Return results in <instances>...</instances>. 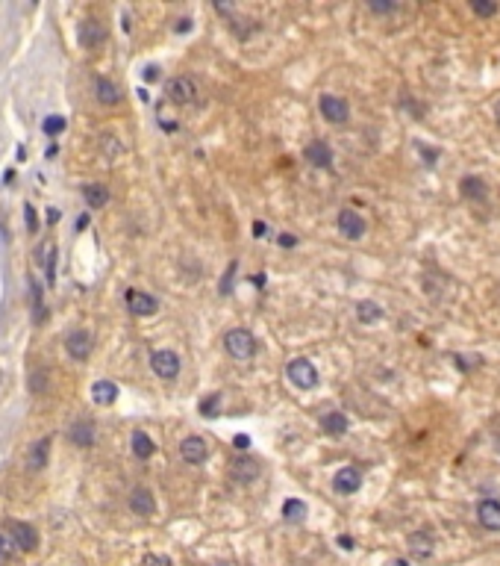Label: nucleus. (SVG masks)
I'll list each match as a JSON object with an SVG mask.
<instances>
[{"mask_svg": "<svg viewBox=\"0 0 500 566\" xmlns=\"http://www.w3.org/2000/svg\"><path fill=\"white\" fill-rule=\"evenodd\" d=\"M224 348H227V354L235 357V360H250L259 351V342H256V337L250 334L248 327H233V330L224 334Z\"/></svg>", "mask_w": 500, "mask_h": 566, "instance_id": "1", "label": "nucleus"}, {"mask_svg": "<svg viewBox=\"0 0 500 566\" xmlns=\"http://www.w3.org/2000/svg\"><path fill=\"white\" fill-rule=\"evenodd\" d=\"M150 369H153L156 378L174 381V378L179 375V369H183V363H179V354H177V351L159 348V351H153V354H150Z\"/></svg>", "mask_w": 500, "mask_h": 566, "instance_id": "2", "label": "nucleus"}, {"mask_svg": "<svg viewBox=\"0 0 500 566\" xmlns=\"http://www.w3.org/2000/svg\"><path fill=\"white\" fill-rule=\"evenodd\" d=\"M6 537L12 540L15 549H21V552H35V549H38V531L33 528L30 522L9 519V525H6Z\"/></svg>", "mask_w": 500, "mask_h": 566, "instance_id": "3", "label": "nucleus"}, {"mask_svg": "<svg viewBox=\"0 0 500 566\" xmlns=\"http://www.w3.org/2000/svg\"><path fill=\"white\" fill-rule=\"evenodd\" d=\"M77 38H79V48L94 50L97 45L106 42V24L100 18H83L77 27Z\"/></svg>", "mask_w": 500, "mask_h": 566, "instance_id": "4", "label": "nucleus"}, {"mask_svg": "<svg viewBox=\"0 0 500 566\" xmlns=\"http://www.w3.org/2000/svg\"><path fill=\"white\" fill-rule=\"evenodd\" d=\"M286 375H289V381H291L297 389H315V386H318V369H315L306 357L291 360L289 369H286Z\"/></svg>", "mask_w": 500, "mask_h": 566, "instance_id": "5", "label": "nucleus"}, {"mask_svg": "<svg viewBox=\"0 0 500 566\" xmlns=\"http://www.w3.org/2000/svg\"><path fill=\"white\" fill-rule=\"evenodd\" d=\"M318 109H321V115L330 124H348V119H350V107L345 97H338V94H321L318 97Z\"/></svg>", "mask_w": 500, "mask_h": 566, "instance_id": "6", "label": "nucleus"}, {"mask_svg": "<svg viewBox=\"0 0 500 566\" xmlns=\"http://www.w3.org/2000/svg\"><path fill=\"white\" fill-rule=\"evenodd\" d=\"M335 224H338V233H342L345 239H350V242H359L365 236V230H368V222L359 216L356 209H342V212H338V219H335Z\"/></svg>", "mask_w": 500, "mask_h": 566, "instance_id": "7", "label": "nucleus"}, {"mask_svg": "<svg viewBox=\"0 0 500 566\" xmlns=\"http://www.w3.org/2000/svg\"><path fill=\"white\" fill-rule=\"evenodd\" d=\"M91 348H94V337L89 334V330H71V334L65 337V351H68L71 360L86 363L91 357Z\"/></svg>", "mask_w": 500, "mask_h": 566, "instance_id": "8", "label": "nucleus"}, {"mask_svg": "<svg viewBox=\"0 0 500 566\" xmlns=\"http://www.w3.org/2000/svg\"><path fill=\"white\" fill-rule=\"evenodd\" d=\"M194 97H197V86H194L191 77H174V80L168 83V101L171 104L189 107V104H194Z\"/></svg>", "mask_w": 500, "mask_h": 566, "instance_id": "9", "label": "nucleus"}, {"mask_svg": "<svg viewBox=\"0 0 500 566\" xmlns=\"http://www.w3.org/2000/svg\"><path fill=\"white\" fill-rule=\"evenodd\" d=\"M179 457H183L189 466H204L206 460H209V445H206V440H200V437H186L183 442H179Z\"/></svg>", "mask_w": 500, "mask_h": 566, "instance_id": "10", "label": "nucleus"}, {"mask_svg": "<svg viewBox=\"0 0 500 566\" xmlns=\"http://www.w3.org/2000/svg\"><path fill=\"white\" fill-rule=\"evenodd\" d=\"M359 486H362V472H359L356 466H342V469L333 475V490L338 496H353V493H359Z\"/></svg>", "mask_w": 500, "mask_h": 566, "instance_id": "11", "label": "nucleus"}, {"mask_svg": "<svg viewBox=\"0 0 500 566\" xmlns=\"http://www.w3.org/2000/svg\"><path fill=\"white\" fill-rule=\"evenodd\" d=\"M459 195L471 204H479V201L489 198V183L479 178V174H465V178L459 180Z\"/></svg>", "mask_w": 500, "mask_h": 566, "instance_id": "12", "label": "nucleus"}, {"mask_svg": "<svg viewBox=\"0 0 500 566\" xmlns=\"http://www.w3.org/2000/svg\"><path fill=\"white\" fill-rule=\"evenodd\" d=\"M406 545H409V555L415 560H430L435 555V537L430 531H412Z\"/></svg>", "mask_w": 500, "mask_h": 566, "instance_id": "13", "label": "nucleus"}, {"mask_svg": "<svg viewBox=\"0 0 500 566\" xmlns=\"http://www.w3.org/2000/svg\"><path fill=\"white\" fill-rule=\"evenodd\" d=\"M48 460H50V437H42V440H35L30 445L24 466H27V472H45Z\"/></svg>", "mask_w": 500, "mask_h": 566, "instance_id": "14", "label": "nucleus"}, {"mask_svg": "<svg viewBox=\"0 0 500 566\" xmlns=\"http://www.w3.org/2000/svg\"><path fill=\"white\" fill-rule=\"evenodd\" d=\"M477 522L486 531H500V501L497 499H479L477 501Z\"/></svg>", "mask_w": 500, "mask_h": 566, "instance_id": "15", "label": "nucleus"}, {"mask_svg": "<svg viewBox=\"0 0 500 566\" xmlns=\"http://www.w3.org/2000/svg\"><path fill=\"white\" fill-rule=\"evenodd\" d=\"M127 307L133 316H153L159 310V301L150 295V292H142V289H130L127 292Z\"/></svg>", "mask_w": 500, "mask_h": 566, "instance_id": "16", "label": "nucleus"}, {"mask_svg": "<svg viewBox=\"0 0 500 566\" xmlns=\"http://www.w3.org/2000/svg\"><path fill=\"white\" fill-rule=\"evenodd\" d=\"M130 511L135 516H142V519L156 513V499H153V493L148 490V486H135V490L130 493Z\"/></svg>", "mask_w": 500, "mask_h": 566, "instance_id": "17", "label": "nucleus"}, {"mask_svg": "<svg viewBox=\"0 0 500 566\" xmlns=\"http://www.w3.org/2000/svg\"><path fill=\"white\" fill-rule=\"evenodd\" d=\"M230 472H233V478H235V481L250 484V481H256V478H259V472H262V463H259L256 457H248V455H242L238 460H233Z\"/></svg>", "mask_w": 500, "mask_h": 566, "instance_id": "18", "label": "nucleus"}, {"mask_svg": "<svg viewBox=\"0 0 500 566\" xmlns=\"http://www.w3.org/2000/svg\"><path fill=\"white\" fill-rule=\"evenodd\" d=\"M304 157H306L309 165H315V168H330V165H333V148H330L324 139H315V142L306 145Z\"/></svg>", "mask_w": 500, "mask_h": 566, "instance_id": "19", "label": "nucleus"}, {"mask_svg": "<svg viewBox=\"0 0 500 566\" xmlns=\"http://www.w3.org/2000/svg\"><path fill=\"white\" fill-rule=\"evenodd\" d=\"M91 86H94V97L104 107H118V104H121V89H118L109 77H94Z\"/></svg>", "mask_w": 500, "mask_h": 566, "instance_id": "20", "label": "nucleus"}, {"mask_svg": "<svg viewBox=\"0 0 500 566\" xmlns=\"http://www.w3.org/2000/svg\"><path fill=\"white\" fill-rule=\"evenodd\" d=\"M68 440L77 445V448H91L94 445V425L89 419H77L71 422L68 428Z\"/></svg>", "mask_w": 500, "mask_h": 566, "instance_id": "21", "label": "nucleus"}, {"mask_svg": "<svg viewBox=\"0 0 500 566\" xmlns=\"http://www.w3.org/2000/svg\"><path fill=\"white\" fill-rule=\"evenodd\" d=\"M348 428H350V422H348V416L345 413H327V416H321V431L324 434H330V437H345L348 434Z\"/></svg>", "mask_w": 500, "mask_h": 566, "instance_id": "22", "label": "nucleus"}, {"mask_svg": "<svg viewBox=\"0 0 500 566\" xmlns=\"http://www.w3.org/2000/svg\"><path fill=\"white\" fill-rule=\"evenodd\" d=\"M83 198L91 209H104L109 204V189L104 183H89V186H83Z\"/></svg>", "mask_w": 500, "mask_h": 566, "instance_id": "23", "label": "nucleus"}, {"mask_svg": "<svg viewBox=\"0 0 500 566\" xmlns=\"http://www.w3.org/2000/svg\"><path fill=\"white\" fill-rule=\"evenodd\" d=\"M130 445H133V455H135L138 460H148V457H153V455H156V442H153L145 431H133Z\"/></svg>", "mask_w": 500, "mask_h": 566, "instance_id": "24", "label": "nucleus"}, {"mask_svg": "<svg viewBox=\"0 0 500 566\" xmlns=\"http://www.w3.org/2000/svg\"><path fill=\"white\" fill-rule=\"evenodd\" d=\"M27 289H30V304H33V319L45 322V295H42V283L35 278H27Z\"/></svg>", "mask_w": 500, "mask_h": 566, "instance_id": "25", "label": "nucleus"}, {"mask_svg": "<svg viewBox=\"0 0 500 566\" xmlns=\"http://www.w3.org/2000/svg\"><path fill=\"white\" fill-rule=\"evenodd\" d=\"M383 316L386 313H383V307H379L377 301H359L356 304V319L362 322V325H377Z\"/></svg>", "mask_w": 500, "mask_h": 566, "instance_id": "26", "label": "nucleus"}, {"mask_svg": "<svg viewBox=\"0 0 500 566\" xmlns=\"http://www.w3.org/2000/svg\"><path fill=\"white\" fill-rule=\"evenodd\" d=\"M91 398L97 401V404H112V401H118V386L112 383V381H97L94 386H91Z\"/></svg>", "mask_w": 500, "mask_h": 566, "instance_id": "27", "label": "nucleus"}, {"mask_svg": "<svg viewBox=\"0 0 500 566\" xmlns=\"http://www.w3.org/2000/svg\"><path fill=\"white\" fill-rule=\"evenodd\" d=\"M306 513H309L306 501H300V499H286V504H283V519H289V522H304Z\"/></svg>", "mask_w": 500, "mask_h": 566, "instance_id": "28", "label": "nucleus"}, {"mask_svg": "<svg viewBox=\"0 0 500 566\" xmlns=\"http://www.w3.org/2000/svg\"><path fill=\"white\" fill-rule=\"evenodd\" d=\"M415 151H418V157H421V163H424L427 168H433V165L438 163V157H442V151L433 148V145H427L424 139H415Z\"/></svg>", "mask_w": 500, "mask_h": 566, "instance_id": "29", "label": "nucleus"}, {"mask_svg": "<svg viewBox=\"0 0 500 566\" xmlns=\"http://www.w3.org/2000/svg\"><path fill=\"white\" fill-rule=\"evenodd\" d=\"M42 257H45V260H42V266H45V278H48V283L53 286V281H56V260H53V257H56V245H50V242H48V245H42Z\"/></svg>", "mask_w": 500, "mask_h": 566, "instance_id": "30", "label": "nucleus"}, {"mask_svg": "<svg viewBox=\"0 0 500 566\" xmlns=\"http://www.w3.org/2000/svg\"><path fill=\"white\" fill-rule=\"evenodd\" d=\"M468 6H471V12L477 15V18H491V15H497V4L494 0H468Z\"/></svg>", "mask_w": 500, "mask_h": 566, "instance_id": "31", "label": "nucleus"}, {"mask_svg": "<svg viewBox=\"0 0 500 566\" xmlns=\"http://www.w3.org/2000/svg\"><path fill=\"white\" fill-rule=\"evenodd\" d=\"M48 381H50V378H48V369H35V372L30 375V381H27V383H30V393L42 396L45 389H48Z\"/></svg>", "mask_w": 500, "mask_h": 566, "instance_id": "32", "label": "nucleus"}, {"mask_svg": "<svg viewBox=\"0 0 500 566\" xmlns=\"http://www.w3.org/2000/svg\"><path fill=\"white\" fill-rule=\"evenodd\" d=\"M42 127H45L48 136H59V133L65 130V119H62V115H48Z\"/></svg>", "mask_w": 500, "mask_h": 566, "instance_id": "33", "label": "nucleus"}, {"mask_svg": "<svg viewBox=\"0 0 500 566\" xmlns=\"http://www.w3.org/2000/svg\"><path fill=\"white\" fill-rule=\"evenodd\" d=\"M397 9V4H391V0H371L368 4V12H374V15H391Z\"/></svg>", "mask_w": 500, "mask_h": 566, "instance_id": "34", "label": "nucleus"}, {"mask_svg": "<svg viewBox=\"0 0 500 566\" xmlns=\"http://www.w3.org/2000/svg\"><path fill=\"white\" fill-rule=\"evenodd\" d=\"M200 413H204V416H215L218 413V396L204 398V404H200Z\"/></svg>", "mask_w": 500, "mask_h": 566, "instance_id": "35", "label": "nucleus"}, {"mask_svg": "<svg viewBox=\"0 0 500 566\" xmlns=\"http://www.w3.org/2000/svg\"><path fill=\"white\" fill-rule=\"evenodd\" d=\"M142 566H174V563L168 557H162V555H145Z\"/></svg>", "mask_w": 500, "mask_h": 566, "instance_id": "36", "label": "nucleus"}, {"mask_svg": "<svg viewBox=\"0 0 500 566\" xmlns=\"http://www.w3.org/2000/svg\"><path fill=\"white\" fill-rule=\"evenodd\" d=\"M12 552H15L12 540H9L6 534H0V557H12Z\"/></svg>", "mask_w": 500, "mask_h": 566, "instance_id": "37", "label": "nucleus"}, {"mask_svg": "<svg viewBox=\"0 0 500 566\" xmlns=\"http://www.w3.org/2000/svg\"><path fill=\"white\" fill-rule=\"evenodd\" d=\"M24 222H27V227H30V230H33V233H35V230H38V222H35V209H33V207H30V204H27V207H24Z\"/></svg>", "mask_w": 500, "mask_h": 566, "instance_id": "38", "label": "nucleus"}, {"mask_svg": "<svg viewBox=\"0 0 500 566\" xmlns=\"http://www.w3.org/2000/svg\"><path fill=\"white\" fill-rule=\"evenodd\" d=\"M279 245H283V248H294V245H297V239L291 236V233H283V236H279Z\"/></svg>", "mask_w": 500, "mask_h": 566, "instance_id": "39", "label": "nucleus"}, {"mask_svg": "<svg viewBox=\"0 0 500 566\" xmlns=\"http://www.w3.org/2000/svg\"><path fill=\"white\" fill-rule=\"evenodd\" d=\"M253 233H256V239H262L265 233H268V224H265V222H256V224H253Z\"/></svg>", "mask_w": 500, "mask_h": 566, "instance_id": "40", "label": "nucleus"}, {"mask_svg": "<svg viewBox=\"0 0 500 566\" xmlns=\"http://www.w3.org/2000/svg\"><path fill=\"white\" fill-rule=\"evenodd\" d=\"M338 545H342V549H353V537H348V534H342V537H338Z\"/></svg>", "mask_w": 500, "mask_h": 566, "instance_id": "41", "label": "nucleus"}, {"mask_svg": "<svg viewBox=\"0 0 500 566\" xmlns=\"http://www.w3.org/2000/svg\"><path fill=\"white\" fill-rule=\"evenodd\" d=\"M191 27V21H189V18H183V21H177V33H186Z\"/></svg>", "mask_w": 500, "mask_h": 566, "instance_id": "42", "label": "nucleus"}, {"mask_svg": "<svg viewBox=\"0 0 500 566\" xmlns=\"http://www.w3.org/2000/svg\"><path fill=\"white\" fill-rule=\"evenodd\" d=\"M48 222H50V224L59 222V209H48Z\"/></svg>", "mask_w": 500, "mask_h": 566, "instance_id": "43", "label": "nucleus"}, {"mask_svg": "<svg viewBox=\"0 0 500 566\" xmlns=\"http://www.w3.org/2000/svg\"><path fill=\"white\" fill-rule=\"evenodd\" d=\"M386 566H409V560H404V557H394V560H389Z\"/></svg>", "mask_w": 500, "mask_h": 566, "instance_id": "44", "label": "nucleus"}, {"mask_svg": "<svg viewBox=\"0 0 500 566\" xmlns=\"http://www.w3.org/2000/svg\"><path fill=\"white\" fill-rule=\"evenodd\" d=\"M494 121H497V127H500V101L494 104Z\"/></svg>", "mask_w": 500, "mask_h": 566, "instance_id": "45", "label": "nucleus"}]
</instances>
